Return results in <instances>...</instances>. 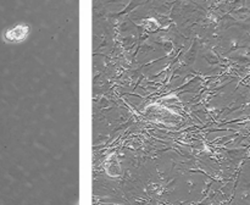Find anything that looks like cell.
Here are the masks:
<instances>
[{
	"label": "cell",
	"instance_id": "cell-1",
	"mask_svg": "<svg viewBox=\"0 0 250 205\" xmlns=\"http://www.w3.org/2000/svg\"><path fill=\"white\" fill-rule=\"evenodd\" d=\"M28 33L29 27L27 24L21 23L5 31L4 39L6 41H10V43H20V41H23L27 38Z\"/></svg>",
	"mask_w": 250,
	"mask_h": 205
}]
</instances>
